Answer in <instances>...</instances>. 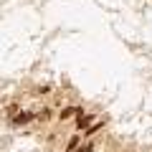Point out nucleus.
<instances>
[{"instance_id": "nucleus-1", "label": "nucleus", "mask_w": 152, "mask_h": 152, "mask_svg": "<svg viewBox=\"0 0 152 152\" xmlns=\"http://www.w3.org/2000/svg\"><path fill=\"white\" fill-rule=\"evenodd\" d=\"M31 119H33V114H18L13 122H15V124H26V122H31Z\"/></svg>"}, {"instance_id": "nucleus-2", "label": "nucleus", "mask_w": 152, "mask_h": 152, "mask_svg": "<svg viewBox=\"0 0 152 152\" xmlns=\"http://www.w3.org/2000/svg\"><path fill=\"white\" fill-rule=\"evenodd\" d=\"M91 122H94V117H89V114H86V117H81V119H79V127H89Z\"/></svg>"}, {"instance_id": "nucleus-3", "label": "nucleus", "mask_w": 152, "mask_h": 152, "mask_svg": "<svg viewBox=\"0 0 152 152\" xmlns=\"http://www.w3.org/2000/svg\"><path fill=\"white\" fill-rule=\"evenodd\" d=\"M74 112H79V107H69V109H64V112H61V117H71Z\"/></svg>"}, {"instance_id": "nucleus-4", "label": "nucleus", "mask_w": 152, "mask_h": 152, "mask_svg": "<svg viewBox=\"0 0 152 152\" xmlns=\"http://www.w3.org/2000/svg\"><path fill=\"white\" fill-rule=\"evenodd\" d=\"M81 152H91V147H89V145H86V147H81Z\"/></svg>"}]
</instances>
